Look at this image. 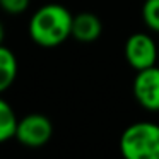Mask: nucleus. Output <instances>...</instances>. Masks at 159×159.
<instances>
[{
    "label": "nucleus",
    "mask_w": 159,
    "mask_h": 159,
    "mask_svg": "<svg viewBox=\"0 0 159 159\" xmlns=\"http://www.w3.org/2000/svg\"><path fill=\"white\" fill-rule=\"evenodd\" d=\"M4 36H5V28L2 24V21H0V45H4Z\"/></svg>",
    "instance_id": "nucleus-11"
},
{
    "label": "nucleus",
    "mask_w": 159,
    "mask_h": 159,
    "mask_svg": "<svg viewBox=\"0 0 159 159\" xmlns=\"http://www.w3.org/2000/svg\"><path fill=\"white\" fill-rule=\"evenodd\" d=\"M103 33V22L93 12H80L74 16L72 22V38L79 43H93L99 39Z\"/></svg>",
    "instance_id": "nucleus-6"
},
{
    "label": "nucleus",
    "mask_w": 159,
    "mask_h": 159,
    "mask_svg": "<svg viewBox=\"0 0 159 159\" xmlns=\"http://www.w3.org/2000/svg\"><path fill=\"white\" fill-rule=\"evenodd\" d=\"M53 135V123L43 113H29L19 118L16 137L19 144L29 149H39L50 142Z\"/></svg>",
    "instance_id": "nucleus-3"
},
{
    "label": "nucleus",
    "mask_w": 159,
    "mask_h": 159,
    "mask_svg": "<svg viewBox=\"0 0 159 159\" xmlns=\"http://www.w3.org/2000/svg\"><path fill=\"white\" fill-rule=\"evenodd\" d=\"M31 0H0V9L5 14L11 16H19L29 9Z\"/></svg>",
    "instance_id": "nucleus-10"
},
{
    "label": "nucleus",
    "mask_w": 159,
    "mask_h": 159,
    "mask_svg": "<svg viewBox=\"0 0 159 159\" xmlns=\"http://www.w3.org/2000/svg\"><path fill=\"white\" fill-rule=\"evenodd\" d=\"M142 19L151 31L159 33V0H145L142 5Z\"/></svg>",
    "instance_id": "nucleus-9"
},
{
    "label": "nucleus",
    "mask_w": 159,
    "mask_h": 159,
    "mask_svg": "<svg viewBox=\"0 0 159 159\" xmlns=\"http://www.w3.org/2000/svg\"><path fill=\"white\" fill-rule=\"evenodd\" d=\"M159 57L157 43L147 33H134L125 41V58L135 70H144L156 65Z\"/></svg>",
    "instance_id": "nucleus-4"
},
{
    "label": "nucleus",
    "mask_w": 159,
    "mask_h": 159,
    "mask_svg": "<svg viewBox=\"0 0 159 159\" xmlns=\"http://www.w3.org/2000/svg\"><path fill=\"white\" fill-rule=\"evenodd\" d=\"M17 70L19 65L14 52L7 46L0 45V94L5 93L14 84L16 77H17Z\"/></svg>",
    "instance_id": "nucleus-7"
},
{
    "label": "nucleus",
    "mask_w": 159,
    "mask_h": 159,
    "mask_svg": "<svg viewBox=\"0 0 159 159\" xmlns=\"http://www.w3.org/2000/svg\"><path fill=\"white\" fill-rule=\"evenodd\" d=\"M120 152L125 159H159V125L152 121L128 125L120 137Z\"/></svg>",
    "instance_id": "nucleus-2"
},
{
    "label": "nucleus",
    "mask_w": 159,
    "mask_h": 159,
    "mask_svg": "<svg viewBox=\"0 0 159 159\" xmlns=\"http://www.w3.org/2000/svg\"><path fill=\"white\" fill-rule=\"evenodd\" d=\"M19 118L16 116V111L12 106L0 96V144L11 140L16 137Z\"/></svg>",
    "instance_id": "nucleus-8"
},
{
    "label": "nucleus",
    "mask_w": 159,
    "mask_h": 159,
    "mask_svg": "<svg viewBox=\"0 0 159 159\" xmlns=\"http://www.w3.org/2000/svg\"><path fill=\"white\" fill-rule=\"evenodd\" d=\"M74 16L60 4H46L36 9L29 19V38L43 48H55L72 36Z\"/></svg>",
    "instance_id": "nucleus-1"
},
{
    "label": "nucleus",
    "mask_w": 159,
    "mask_h": 159,
    "mask_svg": "<svg viewBox=\"0 0 159 159\" xmlns=\"http://www.w3.org/2000/svg\"><path fill=\"white\" fill-rule=\"evenodd\" d=\"M134 98L144 110L159 111V67L137 70L134 79Z\"/></svg>",
    "instance_id": "nucleus-5"
}]
</instances>
